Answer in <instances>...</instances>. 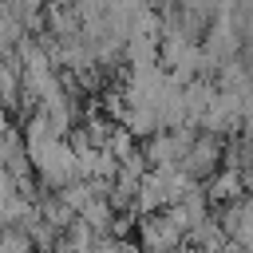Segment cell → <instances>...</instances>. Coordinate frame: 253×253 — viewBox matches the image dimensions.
<instances>
[{
	"label": "cell",
	"mask_w": 253,
	"mask_h": 253,
	"mask_svg": "<svg viewBox=\"0 0 253 253\" xmlns=\"http://www.w3.org/2000/svg\"><path fill=\"white\" fill-rule=\"evenodd\" d=\"M28 162H32V174H36V182L43 190H63L67 182L79 178V162H75V150L67 146V138L28 146Z\"/></svg>",
	"instance_id": "6da1fadb"
},
{
	"label": "cell",
	"mask_w": 253,
	"mask_h": 253,
	"mask_svg": "<svg viewBox=\"0 0 253 253\" xmlns=\"http://www.w3.org/2000/svg\"><path fill=\"white\" fill-rule=\"evenodd\" d=\"M221 158H225V138L198 130V134H194V146H190V154H186V162H182V170L202 186V182H210V178L221 170Z\"/></svg>",
	"instance_id": "7a4b0ae2"
},
{
	"label": "cell",
	"mask_w": 253,
	"mask_h": 253,
	"mask_svg": "<svg viewBox=\"0 0 253 253\" xmlns=\"http://www.w3.org/2000/svg\"><path fill=\"white\" fill-rule=\"evenodd\" d=\"M79 221H83L95 237H103V233L111 229V221H115V210H111V202H107V198H91V202L79 210Z\"/></svg>",
	"instance_id": "3957f363"
},
{
	"label": "cell",
	"mask_w": 253,
	"mask_h": 253,
	"mask_svg": "<svg viewBox=\"0 0 253 253\" xmlns=\"http://www.w3.org/2000/svg\"><path fill=\"white\" fill-rule=\"evenodd\" d=\"M55 194H59V202H63V206H67L75 217H79V210H83L91 198H99V194H95V186H91V182H83V178L67 182V186H63V190H55Z\"/></svg>",
	"instance_id": "277c9868"
},
{
	"label": "cell",
	"mask_w": 253,
	"mask_h": 253,
	"mask_svg": "<svg viewBox=\"0 0 253 253\" xmlns=\"http://www.w3.org/2000/svg\"><path fill=\"white\" fill-rule=\"evenodd\" d=\"M0 253H36L32 249V233L20 225H4L0 229Z\"/></svg>",
	"instance_id": "5b68a950"
},
{
	"label": "cell",
	"mask_w": 253,
	"mask_h": 253,
	"mask_svg": "<svg viewBox=\"0 0 253 253\" xmlns=\"http://www.w3.org/2000/svg\"><path fill=\"white\" fill-rule=\"evenodd\" d=\"M63 237H67V241H71L75 249H91V245H95V233H91V229H87V225H83L79 217H75V221L67 225V233H63Z\"/></svg>",
	"instance_id": "8992f818"
},
{
	"label": "cell",
	"mask_w": 253,
	"mask_h": 253,
	"mask_svg": "<svg viewBox=\"0 0 253 253\" xmlns=\"http://www.w3.org/2000/svg\"><path fill=\"white\" fill-rule=\"evenodd\" d=\"M51 253H87V249H75V245H71V241H67V237H59V241H55V249H51Z\"/></svg>",
	"instance_id": "52a82bcc"
},
{
	"label": "cell",
	"mask_w": 253,
	"mask_h": 253,
	"mask_svg": "<svg viewBox=\"0 0 253 253\" xmlns=\"http://www.w3.org/2000/svg\"><path fill=\"white\" fill-rule=\"evenodd\" d=\"M8 130H12V119H8V111L0 107V134H8Z\"/></svg>",
	"instance_id": "ba28073f"
}]
</instances>
